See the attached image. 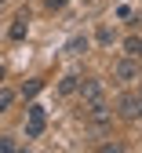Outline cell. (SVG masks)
<instances>
[{
    "mask_svg": "<svg viewBox=\"0 0 142 153\" xmlns=\"http://www.w3.org/2000/svg\"><path fill=\"white\" fill-rule=\"evenodd\" d=\"M113 109H117L120 120H138V117H142V95H138V91H120Z\"/></svg>",
    "mask_w": 142,
    "mask_h": 153,
    "instance_id": "cell-1",
    "label": "cell"
},
{
    "mask_svg": "<svg viewBox=\"0 0 142 153\" xmlns=\"http://www.w3.org/2000/svg\"><path fill=\"white\" fill-rule=\"evenodd\" d=\"M88 120H91V128L98 131V135H106V131L113 128V109L106 106V99H98V102L88 106Z\"/></svg>",
    "mask_w": 142,
    "mask_h": 153,
    "instance_id": "cell-2",
    "label": "cell"
},
{
    "mask_svg": "<svg viewBox=\"0 0 142 153\" xmlns=\"http://www.w3.org/2000/svg\"><path fill=\"white\" fill-rule=\"evenodd\" d=\"M142 76V66H138V59H131V55H124L117 66H113V80L117 84H135Z\"/></svg>",
    "mask_w": 142,
    "mask_h": 153,
    "instance_id": "cell-3",
    "label": "cell"
},
{
    "mask_svg": "<svg viewBox=\"0 0 142 153\" xmlns=\"http://www.w3.org/2000/svg\"><path fill=\"white\" fill-rule=\"evenodd\" d=\"M44 128H48V113H44V106H29V117H26V139H40L44 135Z\"/></svg>",
    "mask_w": 142,
    "mask_h": 153,
    "instance_id": "cell-4",
    "label": "cell"
},
{
    "mask_svg": "<svg viewBox=\"0 0 142 153\" xmlns=\"http://www.w3.org/2000/svg\"><path fill=\"white\" fill-rule=\"evenodd\" d=\"M77 91H80V99L91 106V102H98V99H102V80L88 76V80H80V84H77Z\"/></svg>",
    "mask_w": 142,
    "mask_h": 153,
    "instance_id": "cell-5",
    "label": "cell"
},
{
    "mask_svg": "<svg viewBox=\"0 0 142 153\" xmlns=\"http://www.w3.org/2000/svg\"><path fill=\"white\" fill-rule=\"evenodd\" d=\"M88 48H91V36L88 33H73L69 40H66V55H84Z\"/></svg>",
    "mask_w": 142,
    "mask_h": 153,
    "instance_id": "cell-6",
    "label": "cell"
},
{
    "mask_svg": "<svg viewBox=\"0 0 142 153\" xmlns=\"http://www.w3.org/2000/svg\"><path fill=\"white\" fill-rule=\"evenodd\" d=\"M26 33H29V15L22 11V15H18L15 22H11V29H7V36H11V40H22Z\"/></svg>",
    "mask_w": 142,
    "mask_h": 153,
    "instance_id": "cell-7",
    "label": "cell"
},
{
    "mask_svg": "<svg viewBox=\"0 0 142 153\" xmlns=\"http://www.w3.org/2000/svg\"><path fill=\"white\" fill-rule=\"evenodd\" d=\"M124 55H131V59L142 62V36H138V33H131L128 40H124Z\"/></svg>",
    "mask_w": 142,
    "mask_h": 153,
    "instance_id": "cell-8",
    "label": "cell"
},
{
    "mask_svg": "<svg viewBox=\"0 0 142 153\" xmlns=\"http://www.w3.org/2000/svg\"><path fill=\"white\" fill-rule=\"evenodd\" d=\"M77 84H80V76H77V73H66V76H62V84H58V91H62V95H73Z\"/></svg>",
    "mask_w": 142,
    "mask_h": 153,
    "instance_id": "cell-9",
    "label": "cell"
},
{
    "mask_svg": "<svg viewBox=\"0 0 142 153\" xmlns=\"http://www.w3.org/2000/svg\"><path fill=\"white\" fill-rule=\"evenodd\" d=\"M15 99H18V95H15V91H7L4 84H0V113H7V109L15 106Z\"/></svg>",
    "mask_w": 142,
    "mask_h": 153,
    "instance_id": "cell-10",
    "label": "cell"
},
{
    "mask_svg": "<svg viewBox=\"0 0 142 153\" xmlns=\"http://www.w3.org/2000/svg\"><path fill=\"white\" fill-rule=\"evenodd\" d=\"M40 91H44V80H29V84L22 88V99H36Z\"/></svg>",
    "mask_w": 142,
    "mask_h": 153,
    "instance_id": "cell-11",
    "label": "cell"
},
{
    "mask_svg": "<svg viewBox=\"0 0 142 153\" xmlns=\"http://www.w3.org/2000/svg\"><path fill=\"white\" fill-rule=\"evenodd\" d=\"M117 18H120V22H135V11L128 4H117Z\"/></svg>",
    "mask_w": 142,
    "mask_h": 153,
    "instance_id": "cell-12",
    "label": "cell"
},
{
    "mask_svg": "<svg viewBox=\"0 0 142 153\" xmlns=\"http://www.w3.org/2000/svg\"><path fill=\"white\" fill-rule=\"evenodd\" d=\"M98 44H113V29H109V26L98 29Z\"/></svg>",
    "mask_w": 142,
    "mask_h": 153,
    "instance_id": "cell-13",
    "label": "cell"
},
{
    "mask_svg": "<svg viewBox=\"0 0 142 153\" xmlns=\"http://www.w3.org/2000/svg\"><path fill=\"white\" fill-rule=\"evenodd\" d=\"M66 4H69V0H44V7H48V11H62Z\"/></svg>",
    "mask_w": 142,
    "mask_h": 153,
    "instance_id": "cell-14",
    "label": "cell"
},
{
    "mask_svg": "<svg viewBox=\"0 0 142 153\" xmlns=\"http://www.w3.org/2000/svg\"><path fill=\"white\" fill-rule=\"evenodd\" d=\"M15 149V139H7V135H0V153H11Z\"/></svg>",
    "mask_w": 142,
    "mask_h": 153,
    "instance_id": "cell-15",
    "label": "cell"
},
{
    "mask_svg": "<svg viewBox=\"0 0 142 153\" xmlns=\"http://www.w3.org/2000/svg\"><path fill=\"white\" fill-rule=\"evenodd\" d=\"M0 84H4V66H0Z\"/></svg>",
    "mask_w": 142,
    "mask_h": 153,
    "instance_id": "cell-16",
    "label": "cell"
},
{
    "mask_svg": "<svg viewBox=\"0 0 142 153\" xmlns=\"http://www.w3.org/2000/svg\"><path fill=\"white\" fill-rule=\"evenodd\" d=\"M138 80H142V76H138ZM138 95H142V88H138Z\"/></svg>",
    "mask_w": 142,
    "mask_h": 153,
    "instance_id": "cell-17",
    "label": "cell"
}]
</instances>
